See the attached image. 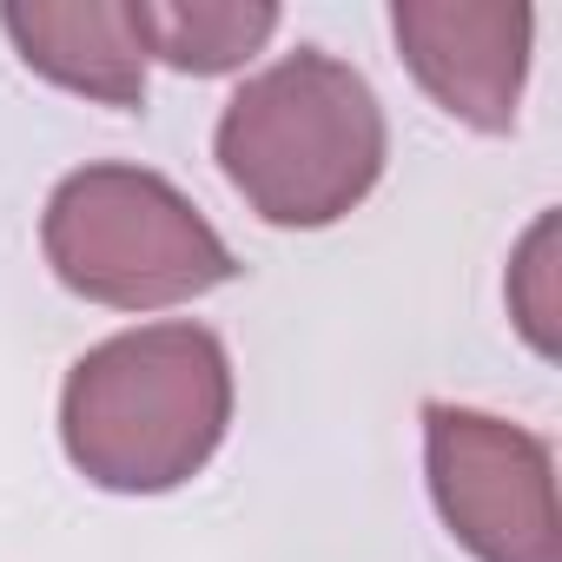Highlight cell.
<instances>
[{
    "instance_id": "cell-3",
    "label": "cell",
    "mask_w": 562,
    "mask_h": 562,
    "mask_svg": "<svg viewBox=\"0 0 562 562\" xmlns=\"http://www.w3.org/2000/svg\"><path fill=\"white\" fill-rule=\"evenodd\" d=\"M41 245L54 278L106 312H166L218 292L238 278L232 245L205 225V212L146 166H80L54 186Z\"/></svg>"
},
{
    "instance_id": "cell-5",
    "label": "cell",
    "mask_w": 562,
    "mask_h": 562,
    "mask_svg": "<svg viewBox=\"0 0 562 562\" xmlns=\"http://www.w3.org/2000/svg\"><path fill=\"white\" fill-rule=\"evenodd\" d=\"M391 34L404 47V67L417 87L463 126L476 133H509L522 106V74H529V8L503 0H397Z\"/></svg>"
},
{
    "instance_id": "cell-4",
    "label": "cell",
    "mask_w": 562,
    "mask_h": 562,
    "mask_svg": "<svg viewBox=\"0 0 562 562\" xmlns=\"http://www.w3.org/2000/svg\"><path fill=\"white\" fill-rule=\"evenodd\" d=\"M424 476L443 529L476 562H562L555 457L536 430L470 404H424Z\"/></svg>"
},
{
    "instance_id": "cell-2",
    "label": "cell",
    "mask_w": 562,
    "mask_h": 562,
    "mask_svg": "<svg viewBox=\"0 0 562 562\" xmlns=\"http://www.w3.org/2000/svg\"><path fill=\"white\" fill-rule=\"evenodd\" d=\"M212 153L265 225L318 232L371 199L391 126L351 60L299 47L225 100Z\"/></svg>"
},
{
    "instance_id": "cell-1",
    "label": "cell",
    "mask_w": 562,
    "mask_h": 562,
    "mask_svg": "<svg viewBox=\"0 0 562 562\" xmlns=\"http://www.w3.org/2000/svg\"><path fill=\"white\" fill-rule=\"evenodd\" d=\"M232 424V358L192 325H139L93 345L60 391L67 463L113 496H166L192 483Z\"/></svg>"
},
{
    "instance_id": "cell-6",
    "label": "cell",
    "mask_w": 562,
    "mask_h": 562,
    "mask_svg": "<svg viewBox=\"0 0 562 562\" xmlns=\"http://www.w3.org/2000/svg\"><path fill=\"white\" fill-rule=\"evenodd\" d=\"M0 27L21 47V60L100 106H139L146 100V47L133 27V0H8Z\"/></svg>"
},
{
    "instance_id": "cell-7",
    "label": "cell",
    "mask_w": 562,
    "mask_h": 562,
    "mask_svg": "<svg viewBox=\"0 0 562 562\" xmlns=\"http://www.w3.org/2000/svg\"><path fill=\"white\" fill-rule=\"evenodd\" d=\"M133 27L153 60L205 80L245 67L278 34V8L271 0H133Z\"/></svg>"
}]
</instances>
